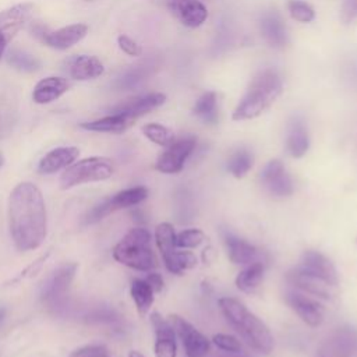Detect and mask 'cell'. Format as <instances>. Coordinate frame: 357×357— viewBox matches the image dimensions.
I'll use <instances>...</instances> for the list:
<instances>
[{
  "instance_id": "cb8c5ba5",
  "label": "cell",
  "mask_w": 357,
  "mask_h": 357,
  "mask_svg": "<svg viewBox=\"0 0 357 357\" xmlns=\"http://www.w3.org/2000/svg\"><path fill=\"white\" fill-rule=\"evenodd\" d=\"M286 148L293 158H301L310 148V137L301 117H293L287 127Z\"/></svg>"
},
{
  "instance_id": "5bb4252c",
  "label": "cell",
  "mask_w": 357,
  "mask_h": 357,
  "mask_svg": "<svg viewBox=\"0 0 357 357\" xmlns=\"http://www.w3.org/2000/svg\"><path fill=\"white\" fill-rule=\"evenodd\" d=\"M264 187L275 197H287L293 194L294 185L283 163L278 159L268 162L261 173Z\"/></svg>"
},
{
  "instance_id": "f546056e",
  "label": "cell",
  "mask_w": 357,
  "mask_h": 357,
  "mask_svg": "<svg viewBox=\"0 0 357 357\" xmlns=\"http://www.w3.org/2000/svg\"><path fill=\"white\" fill-rule=\"evenodd\" d=\"M264 275V265L259 261L248 264L236 278V286L244 293H254Z\"/></svg>"
},
{
  "instance_id": "e575fe53",
  "label": "cell",
  "mask_w": 357,
  "mask_h": 357,
  "mask_svg": "<svg viewBox=\"0 0 357 357\" xmlns=\"http://www.w3.org/2000/svg\"><path fill=\"white\" fill-rule=\"evenodd\" d=\"M287 11L294 21L301 22V24H308L315 20L314 7L304 0H289Z\"/></svg>"
},
{
  "instance_id": "ee69618b",
  "label": "cell",
  "mask_w": 357,
  "mask_h": 357,
  "mask_svg": "<svg viewBox=\"0 0 357 357\" xmlns=\"http://www.w3.org/2000/svg\"><path fill=\"white\" fill-rule=\"evenodd\" d=\"M4 315H6V310H4V308H0V321L4 318Z\"/></svg>"
},
{
  "instance_id": "f1b7e54d",
  "label": "cell",
  "mask_w": 357,
  "mask_h": 357,
  "mask_svg": "<svg viewBox=\"0 0 357 357\" xmlns=\"http://www.w3.org/2000/svg\"><path fill=\"white\" fill-rule=\"evenodd\" d=\"M192 114L197 116L199 120H202L206 124H215L218 121L219 110H218V95L213 91H208L202 93L194 107Z\"/></svg>"
},
{
  "instance_id": "74e56055",
  "label": "cell",
  "mask_w": 357,
  "mask_h": 357,
  "mask_svg": "<svg viewBox=\"0 0 357 357\" xmlns=\"http://www.w3.org/2000/svg\"><path fill=\"white\" fill-rule=\"evenodd\" d=\"M70 357H110L105 346H84L74 350Z\"/></svg>"
},
{
  "instance_id": "603a6c76",
  "label": "cell",
  "mask_w": 357,
  "mask_h": 357,
  "mask_svg": "<svg viewBox=\"0 0 357 357\" xmlns=\"http://www.w3.org/2000/svg\"><path fill=\"white\" fill-rule=\"evenodd\" d=\"M105 71L102 61L95 56H75L68 63V74L78 81H88L100 77Z\"/></svg>"
},
{
  "instance_id": "52a82bcc",
  "label": "cell",
  "mask_w": 357,
  "mask_h": 357,
  "mask_svg": "<svg viewBox=\"0 0 357 357\" xmlns=\"http://www.w3.org/2000/svg\"><path fill=\"white\" fill-rule=\"evenodd\" d=\"M32 10V3H20L0 11V60L14 36L29 21Z\"/></svg>"
},
{
  "instance_id": "3957f363",
  "label": "cell",
  "mask_w": 357,
  "mask_h": 357,
  "mask_svg": "<svg viewBox=\"0 0 357 357\" xmlns=\"http://www.w3.org/2000/svg\"><path fill=\"white\" fill-rule=\"evenodd\" d=\"M219 307L231 328L251 349L262 354H269L272 351L273 336L271 331L243 303L233 297H222L219 300Z\"/></svg>"
},
{
  "instance_id": "d590c367",
  "label": "cell",
  "mask_w": 357,
  "mask_h": 357,
  "mask_svg": "<svg viewBox=\"0 0 357 357\" xmlns=\"http://www.w3.org/2000/svg\"><path fill=\"white\" fill-rule=\"evenodd\" d=\"M205 238V234L199 229H188L176 234V245L178 248H197Z\"/></svg>"
},
{
  "instance_id": "8d00e7d4",
  "label": "cell",
  "mask_w": 357,
  "mask_h": 357,
  "mask_svg": "<svg viewBox=\"0 0 357 357\" xmlns=\"http://www.w3.org/2000/svg\"><path fill=\"white\" fill-rule=\"evenodd\" d=\"M212 342L215 343V346H218L220 350L227 351L230 354L234 353H240L241 351V343L231 335H226V333H218L213 335Z\"/></svg>"
},
{
  "instance_id": "f35d334b",
  "label": "cell",
  "mask_w": 357,
  "mask_h": 357,
  "mask_svg": "<svg viewBox=\"0 0 357 357\" xmlns=\"http://www.w3.org/2000/svg\"><path fill=\"white\" fill-rule=\"evenodd\" d=\"M117 45H119V47H120L126 54H128V56L137 57V56H141V53H142L141 46H139L134 39H131V38L127 36V35H120V36L117 38Z\"/></svg>"
},
{
  "instance_id": "277c9868",
  "label": "cell",
  "mask_w": 357,
  "mask_h": 357,
  "mask_svg": "<svg viewBox=\"0 0 357 357\" xmlns=\"http://www.w3.org/2000/svg\"><path fill=\"white\" fill-rule=\"evenodd\" d=\"M113 258L137 271H151L156 259L151 247V234L144 227L131 229L113 248Z\"/></svg>"
},
{
  "instance_id": "d6a6232c",
  "label": "cell",
  "mask_w": 357,
  "mask_h": 357,
  "mask_svg": "<svg viewBox=\"0 0 357 357\" xmlns=\"http://www.w3.org/2000/svg\"><path fill=\"white\" fill-rule=\"evenodd\" d=\"M144 135L153 144L160 146H169L176 141V137L172 130L159 124V123H148L142 127Z\"/></svg>"
},
{
  "instance_id": "836d02e7",
  "label": "cell",
  "mask_w": 357,
  "mask_h": 357,
  "mask_svg": "<svg viewBox=\"0 0 357 357\" xmlns=\"http://www.w3.org/2000/svg\"><path fill=\"white\" fill-rule=\"evenodd\" d=\"M252 163H254L252 153L247 149H238L229 159L227 169L234 177L240 178L248 173V170L252 167Z\"/></svg>"
},
{
  "instance_id": "7a4b0ae2",
  "label": "cell",
  "mask_w": 357,
  "mask_h": 357,
  "mask_svg": "<svg viewBox=\"0 0 357 357\" xmlns=\"http://www.w3.org/2000/svg\"><path fill=\"white\" fill-rule=\"evenodd\" d=\"M283 82L279 73L273 68L259 71L248 84L243 98L233 110L234 121L252 120L269 109L282 95Z\"/></svg>"
},
{
  "instance_id": "7bdbcfd3",
  "label": "cell",
  "mask_w": 357,
  "mask_h": 357,
  "mask_svg": "<svg viewBox=\"0 0 357 357\" xmlns=\"http://www.w3.org/2000/svg\"><path fill=\"white\" fill-rule=\"evenodd\" d=\"M128 357H144V356H142L139 351H135V350H132V351H130Z\"/></svg>"
},
{
  "instance_id": "ac0fdd59",
  "label": "cell",
  "mask_w": 357,
  "mask_h": 357,
  "mask_svg": "<svg viewBox=\"0 0 357 357\" xmlns=\"http://www.w3.org/2000/svg\"><path fill=\"white\" fill-rule=\"evenodd\" d=\"M151 322L155 329V356L156 357H176V335L170 321H166L160 314L153 312L151 315Z\"/></svg>"
},
{
  "instance_id": "8992f818",
  "label": "cell",
  "mask_w": 357,
  "mask_h": 357,
  "mask_svg": "<svg viewBox=\"0 0 357 357\" xmlns=\"http://www.w3.org/2000/svg\"><path fill=\"white\" fill-rule=\"evenodd\" d=\"M156 245L162 254L165 266L169 272L181 275L184 271L191 269L197 264V258L190 251H178L176 245L174 227L170 223H160L155 230Z\"/></svg>"
},
{
  "instance_id": "e0dca14e",
  "label": "cell",
  "mask_w": 357,
  "mask_h": 357,
  "mask_svg": "<svg viewBox=\"0 0 357 357\" xmlns=\"http://www.w3.org/2000/svg\"><path fill=\"white\" fill-rule=\"evenodd\" d=\"M287 280L290 284L296 286V289H298L310 296H315V297L325 298V300H329L332 297L331 289L335 287V286H331L329 283H326L325 280H322L321 278L314 276L298 266L289 272Z\"/></svg>"
},
{
  "instance_id": "b9f144b4",
  "label": "cell",
  "mask_w": 357,
  "mask_h": 357,
  "mask_svg": "<svg viewBox=\"0 0 357 357\" xmlns=\"http://www.w3.org/2000/svg\"><path fill=\"white\" fill-rule=\"evenodd\" d=\"M145 280L149 283V286L152 287V290L155 293H158V291H160L163 289V279H162V276L159 273H149Z\"/></svg>"
},
{
  "instance_id": "4dcf8cb0",
  "label": "cell",
  "mask_w": 357,
  "mask_h": 357,
  "mask_svg": "<svg viewBox=\"0 0 357 357\" xmlns=\"http://www.w3.org/2000/svg\"><path fill=\"white\" fill-rule=\"evenodd\" d=\"M131 297L139 314H146L153 304V290L145 279H135L131 283Z\"/></svg>"
},
{
  "instance_id": "ba28073f",
  "label": "cell",
  "mask_w": 357,
  "mask_h": 357,
  "mask_svg": "<svg viewBox=\"0 0 357 357\" xmlns=\"http://www.w3.org/2000/svg\"><path fill=\"white\" fill-rule=\"evenodd\" d=\"M148 195V190L145 187H131L127 190H123L117 194H114L113 197L105 199L103 202H100L99 205H96L86 216V223H93L98 222L100 219H103L105 216H107L109 213L123 209V208H128V206H134L139 202H142Z\"/></svg>"
},
{
  "instance_id": "f6af8a7d",
  "label": "cell",
  "mask_w": 357,
  "mask_h": 357,
  "mask_svg": "<svg viewBox=\"0 0 357 357\" xmlns=\"http://www.w3.org/2000/svg\"><path fill=\"white\" fill-rule=\"evenodd\" d=\"M233 357H250V356H247V354H243L241 351L240 353H234V356Z\"/></svg>"
},
{
  "instance_id": "8fae6325",
  "label": "cell",
  "mask_w": 357,
  "mask_h": 357,
  "mask_svg": "<svg viewBox=\"0 0 357 357\" xmlns=\"http://www.w3.org/2000/svg\"><path fill=\"white\" fill-rule=\"evenodd\" d=\"M174 333L180 337L187 357H205L209 351V340L188 321L178 315H170Z\"/></svg>"
},
{
  "instance_id": "ab89813d",
  "label": "cell",
  "mask_w": 357,
  "mask_h": 357,
  "mask_svg": "<svg viewBox=\"0 0 357 357\" xmlns=\"http://www.w3.org/2000/svg\"><path fill=\"white\" fill-rule=\"evenodd\" d=\"M340 18L344 24H349L357 18V0H346L343 3Z\"/></svg>"
},
{
  "instance_id": "44dd1931",
  "label": "cell",
  "mask_w": 357,
  "mask_h": 357,
  "mask_svg": "<svg viewBox=\"0 0 357 357\" xmlns=\"http://www.w3.org/2000/svg\"><path fill=\"white\" fill-rule=\"evenodd\" d=\"M166 102V95L162 92H152L142 96H137L134 99H128L124 103L116 106L113 109V113H123L132 120H137L138 117L158 109Z\"/></svg>"
},
{
  "instance_id": "9c48e42d",
  "label": "cell",
  "mask_w": 357,
  "mask_h": 357,
  "mask_svg": "<svg viewBox=\"0 0 357 357\" xmlns=\"http://www.w3.org/2000/svg\"><path fill=\"white\" fill-rule=\"evenodd\" d=\"M315 357H357V329L337 328L321 344Z\"/></svg>"
},
{
  "instance_id": "d4e9b609",
  "label": "cell",
  "mask_w": 357,
  "mask_h": 357,
  "mask_svg": "<svg viewBox=\"0 0 357 357\" xmlns=\"http://www.w3.org/2000/svg\"><path fill=\"white\" fill-rule=\"evenodd\" d=\"M79 155L78 148L75 146H60L54 148L47 152L42 160L39 162V172L40 173H56L60 169L68 167Z\"/></svg>"
},
{
  "instance_id": "83f0119b",
  "label": "cell",
  "mask_w": 357,
  "mask_h": 357,
  "mask_svg": "<svg viewBox=\"0 0 357 357\" xmlns=\"http://www.w3.org/2000/svg\"><path fill=\"white\" fill-rule=\"evenodd\" d=\"M156 68L155 63H141L137 66H132L131 68L126 70L117 79H116V86L119 89H132L142 81H145Z\"/></svg>"
},
{
  "instance_id": "bcb514c9",
  "label": "cell",
  "mask_w": 357,
  "mask_h": 357,
  "mask_svg": "<svg viewBox=\"0 0 357 357\" xmlns=\"http://www.w3.org/2000/svg\"><path fill=\"white\" fill-rule=\"evenodd\" d=\"M3 163H4V158H3V155L0 153V166H3Z\"/></svg>"
},
{
  "instance_id": "5b68a950",
  "label": "cell",
  "mask_w": 357,
  "mask_h": 357,
  "mask_svg": "<svg viewBox=\"0 0 357 357\" xmlns=\"http://www.w3.org/2000/svg\"><path fill=\"white\" fill-rule=\"evenodd\" d=\"M114 167L110 159L102 156L85 158L66 167L60 176V187L67 190L84 183L102 181L112 177Z\"/></svg>"
},
{
  "instance_id": "4fadbf2b",
  "label": "cell",
  "mask_w": 357,
  "mask_h": 357,
  "mask_svg": "<svg viewBox=\"0 0 357 357\" xmlns=\"http://www.w3.org/2000/svg\"><path fill=\"white\" fill-rule=\"evenodd\" d=\"M75 271H77L75 264H67L59 268L53 273V276L46 282L42 290V298L46 304L56 307L64 301L67 291L70 289V284L74 279Z\"/></svg>"
},
{
  "instance_id": "484cf974",
  "label": "cell",
  "mask_w": 357,
  "mask_h": 357,
  "mask_svg": "<svg viewBox=\"0 0 357 357\" xmlns=\"http://www.w3.org/2000/svg\"><path fill=\"white\" fill-rule=\"evenodd\" d=\"M225 244H226V250H227V255L229 259L233 264L237 265H248L254 261H257L258 257V250L248 241L237 237L233 233L226 231L225 236Z\"/></svg>"
},
{
  "instance_id": "60d3db41",
  "label": "cell",
  "mask_w": 357,
  "mask_h": 357,
  "mask_svg": "<svg viewBox=\"0 0 357 357\" xmlns=\"http://www.w3.org/2000/svg\"><path fill=\"white\" fill-rule=\"evenodd\" d=\"M91 321H96V322H107V324H113L116 322L119 318L116 315L114 311L110 310H96L93 314L89 315Z\"/></svg>"
},
{
  "instance_id": "7402d4cb",
  "label": "cell",
  "mask_w": 357,
  "mask_h": 357,
  "mask_svg": "<svg viewBox=\"0 0 357 357\" xmlns=\"http://www.w3.org/2000/svg\"><path fill=\"white\" fill-rule=\"evenodd\" d=\"M70 88V82L66 78L61 77H46L40 79L33 91H32V99L38 105H46L56 99H59L61 95H64Z\"/></svg>"
},
{
  "instance_id": "ffe728a7",
  "label": "cell",
  "mask_w": 357,
  "mask_h": 357,
  "mask_svg": "<svg viewBox=\"0 0 357 357\" xmlns=\"http://www.w3.org/2000/svg\"><path fill=\"white\" fill-rule=\"evenodd\" d=\"M259 31L266 43L275 49H283L287 42V29L276 11H266L259 18Z\"/></svg>"
},
{
  "instance_id": "4316f807",
  "label": "cell",
  "mask_w": 357,
  "mask_h": 357,
  "mask_svg": "<svg viewBox=\"0 0 357 357\" xmlns=\"http://www.w3.org/2000/svg\"><path fill=\"white\" fill-rule=\"evenodd\" d=\"M135 120L131 117L123 114V113H112L109 116H105L102 119L81 123V128L88 131H96V132H112V134H120L126 131L128 127L132 126Z\"/></svg>"
},
{
  "instance_id": "2e32d148",
  "label": "cell",
  "mask_w": 357,
  "mask_h": 357,
  "mask_svg": "<svg viewBox=\"0 0 357 357\" xmlns=\"http://www.w3.org/2000/svg\"><path fill=\"white\" fill-rule=\"evenodd\" d=\"M166 6L187 28H198L208 18V8L199 0H166Z\"/></svg>"
},
{
  "instance_id": "1f68e13d",
  "label": "cell",
  "mask_w": 357,
  "mask_h": 357,
  "mask_svg": "<svg viewBox=\"0 0 357 357\" xmlns=\"http://www.w3.org/2000/svg\"><path fill=\"white\" fill-rule=\"evenodd\" d=\"M7 63L15 70L25 71V73L36 71L40 66L39 60L35 56L20 49H10L7 52Z\"/></svg>"
},
{
  "instance_id": "7c38bea8",
  "label": "cell",
  "mask_w": 357,
  "mask_h": 357,
  "mask_svg": "<svg viewBox=\"0 0 357 357\" xmlns=\"http://www.w3.org/2000/svg\"><path fill=\"white\" fill-rule=\"evenodd\" d=\"M33 32H35V36L39 38L40 42L45 43L46 46L57 50H66L85 38L88 32V26L85 24L78 22V24L63 26L57 31H46L42 28L40 31L35 29Z\"/></svg>"
},
{
  "instance_id": "d6986e66",
  "label": "cell",
  "mask_w": 357,
  "mask_h": 357,
  "mask_svg": "<svg viewBox=\"0 0 357 357\" xmlns=\"http://www.w3.org/2000/svg\"><path fill=\"white\" fill-rule=\"evenodd\" d=\"M298 268L304 269L305 272L314 276L321 278L331 286L337 284V273L333 264L329 261V258H326L324 254L318 251H312V250L305 251L301 255V262Z\"/></svg>"
},
{
  "instance_id": "30bf717a",
  "label": "cell",
  "mask_w": 357,
  "mask_h": 357,
  "mask_svg": "<svg viewBox=\"0 0 357 357\" xmlns=\"http://www.w3.org/2000/svg\"><path fill=\"white\" fill-rule=\"evenodd\" d=\"M195 145H197V138L191 135L176 139L172 145L166 146V151L162 152L160 156L158 158L155 165L156 170L167 174L181 172L187 158L191 155Z\"/></svg>"
},
{
  "instance_id": "9a60e30c",
  "label": "cell",
  "mask_w": 357,
  "mask_h": 357,
  "mask_svg": "<svg viewBox=\"0 0 357 357\" xmlns=\"http://www.w3.org/2000/svg\"><path fill=\"white\" fill-rule=\"evenodd\" d=\"M286 303L308 326H319L324 321V307L312 297L296 290L286 293Z\"/></svg>"
},
{
  "instance_id": "6da1fadb",
  "label": "cell",
  "mask_w": 357,
  "mask_h": 357,
  "mask_svg": "<svg viewBox=\"0 0 357 357\" xmlns=\"http://www.w3.org/2000/svg\"><path fill=\"white\" fill-rule=\"evenodd\" d=\"M8 223L14 245L20 251L38 248L46 237V208L40 190L32 183H20L10 194Z\"/></svg>"
}]
</instances>
